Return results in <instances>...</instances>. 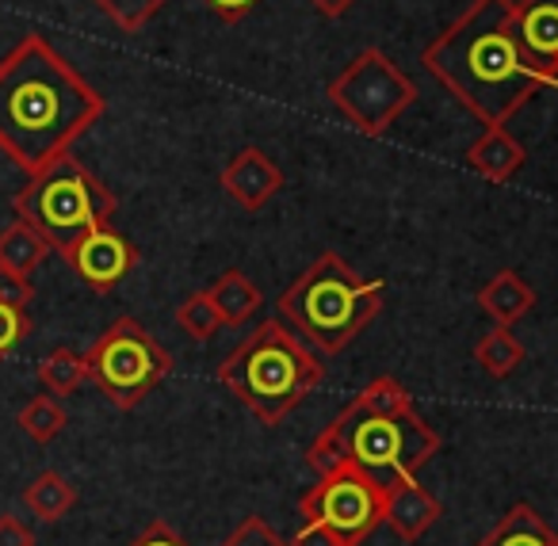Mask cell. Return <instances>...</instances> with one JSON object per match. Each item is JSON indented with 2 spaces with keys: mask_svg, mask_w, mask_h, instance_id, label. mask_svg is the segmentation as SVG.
<instances>
[{
  "mask_svg": "<svg viewBox=\"0 0 558 546\" xmlns=\"http://www.w3.org/2000/svg\"><path fill=\"white\" fill-rule=\"evenodd\" d=\"M104 111V96L43 35L0 58V154L27 177L70 154Z\"/></svg>",
  "mask_w": 558,
  "mask_h": 546,
  "instance_id": "obj_1",
  "label": "cell"
},
{
  "mask_svg": "<svg viewBox=\"0 0 558 546\" xmlns=\"http://www.w3.org/2000/svg\"><path fill=\"white\" fill-rule=\"evenodd\" d=\"M512 4L517 0H471V9L421 54V65L486 126H505L547 88L543 70L520 47Z\"/></svg>",
  "mask_w": 558,
  "mask_h": 546,
  "instance_id": "obj_2",
  "label": "cell"
},
{
  "mask_svg": "<svg viewBox=\"0 0 558 546\" xmlns=\"http://www.w3.org/2000/svg\"><path fill=\"white\" fill-rule=\"evenodd\" d=\"M444 439L398 378H372L306 447V466L314 474L352 462L372 482L387 485L395 477H417L440 454Z\"/></svg>",
  "mask_w": 558,
  "mask_h": 546,
  "instance_id": "obj_3",
  "label": "cell"
},
{
  "mask_svg": "<svg viewBox=\"0 0 558 546\" xmlns=\"http://www.w3.org/2000/svg\"><path fill=\"white\" fill-rule=\"evenodd\" d=\"M322 375H326V367H322L318 352L306 348L288 321H260L218 363V383L264 428L288 421L318 390Z\"/></svg>",
  "mask_w": 558,
  "mask_h": 546,
  "instance_id": "obj_4",
  "label": "cell"
},
{
  "mask_svg": "<svg viewBox=\"0 0 558 546\" xmlns=\"http://www.w3.org/2000/svg\"><path fill=\"white\" fill-rule=\"evenodd\" d=\"M387 287L364 279L337 253H322L288 291L276 299L279 321H288L314 352L337 355L383 314Z\"/></svg>",
  "mask_w": 558,
  "mask_h": 546,
  "instance_id": "obj_5",
  "label": "cell"
},
{
  "mask_svg": "<svg viewBox=\"0 0 558 546\" xmlns=\"http://www.w3.org/2000/svg\"><path fill=\"white\" fill-rule=\"evenodd\" d=\"M16 215L47 238L50 253L65 256L81 238H88L100 226H111L116 195L77 157L65 154L50 169L27 177L16 195Z\"/></svg>",
  "mask_w": 558,
  "mask_h": 546,
  "instance_id": "obj_6",
  "label": "cell"
},
{
  "mask_svg": "<svg viewBox=\"0 0 558 546\" xmlns=\"http://www.w3.org/2000/svg\"><path fill=\"white\" fill-rule=\"evenodd\" d=\"M88 378L116 409H138L169 378L172 355L134 317H119L85 352Z\"/></svg>",
  "mask_w": 558,
  "mask_h": 546,
  "instance_id": "obj_7",
  "label": "cell"
},
{
  "mask_svg": "<svg viewBox=\"0 0 558 546\" xmlns=\"http://www.w3.org/2000/svg\"><path fill=\"white\" fill-rule=\"evenodd\" d=\"M329 104L367 138H379L417 104V85L383 50L367 47L329 85Z\"/></svg>",
  "mask_w": 558,
  "mask_h": 546,
  "instance_id": "obj_8",
  "label": "cell"
},
{
  "mask_svg": "<svg viewBox=\"0 0 558 546\" xmlns=\"http://www.w3.org/2000/svg\"><path fill=\"white\" fill-rule=\"evenodd\" d=\"M303 520L326 523L344 546H360L383 523V485L372 482L352 462L318 474V482L299 500Z\"/></svg>",
  "mask_w": 558,
  "mask_h": 546,
  "instance_id": "obj_9",
  "label": "cell"
},
{
  "mask_svg": "<svg viewBox=\"0 0 558 546\" xmlns=\"http://www.w3.org/2000/svg\"><path fill=\"white\" fill-rule=\"evenodd\" d=\"M65 264L81 276V283H88L96 294H108L123 283L138 264V248L116 233L111 226H100L88 238H81L77 245L65 253Z\"/></svg>",
  "mask_w": 558,
  "mask_h": 546,
  "instance_id": "obj_10",
  "label": "cell"
},
{
  "mask_svg": "<svg viewBox=\"0 0 558 546\" xmlns=\"http://www.w3.org/2000/svg\"><path fill=\"white\" fill-rule=\"evenodd\" d=\"M436 520H444V505L417 477H395L383 485V523H390L402 543H417Z\"/></svg>",
  "mask_w": 558,
  "mask_h": 546,
  "instance_id": "obj_11",
  "label": "cell"
},
{
  "mask_svg": "<svg viewBox=\"0 0 558 546\" xmlns=\"http://www.w3.org/2000/svg\"><path fill=\"white\" fill-rule=\"evenodd\" d=\"M279 187H283V172H279V165L264 149H241L222 169V192L245 210L268 207Z\"/></svg>",
  "mask_w": 558,
  "mask_h": 546,
  "instance_id": "obj_12",
  "label": "cell"
},
{
  "mask_svg": "<svg viewBox=\"0 0 558 546\" xmlns=\"http://www.w3.org/2000/svg\"><path fill=\"white\" fill-rule=\"evenodd\" d=\"M520 47L532 54V62L543 70V81L558 65V0H520L512 4Z\"/></svg>",
  "mask_w": 558,
  "mask_h": 546,
  "instance_id": "obj_13",
  "label": "cell"
},
{
  "mask_svg": "<svg viewBox=\"0 0 558 546\" xmlns=\"http://www.w3.org/2000/svg\"><path fill=\"white\" fill-rule=\"evenodd\" d=\"M466 165L489 184H509L524 165V146L505 126H486L482 138L466 146Z\"/></svg>",
  "mask_w": 558,
  "mask_h": 546,
  "instance_id": "obj_14",
  "label": "cell"
},
{
  "mask_svg": "<svg viewBox=\"0 0 558 546\" xmlns=\"http://www.w3.org/2000/svg\"><path fill=\"white\" fill-rule=\"evenodd\" d=\"M478 306H482V314H486L494 325H509V329H512L520 317L532 314L535 291L517 276V271L505 268V271H497L489 283L478 287Z\"/></svg>",
  "mask_w": 558,
  "mask_h": 546,
  "instance_id": "obj_15",
  "label": "cell"
},
{
  "mask_svg": "<svg viewBox=\"0 0 558 546\" xmlns=\"http://www.w3.org/2000/svg\"><path fill=\"white\" fill-rule=\"evenodd\" d=\"M474 546H558V531L532 505H512Z\"/></svg>",
  "mask_w": 558,
  "mask_h": 546,
  "instance_id": "obj_16",
  "label": "cell"
},
{
  "mask_svg": "<svg viewBox=\"0 0 558 546\" xmlns=\"http://www.w3.org/2000/svg\"><path fill=\"white\" fill-rule=\"evenodd\" d=\"M50 245L35 226H27L24 218L9 226V230H0V268L4 271H16V276H35L43 260H47Z\"/></svg>",
  "mask_w": 558,
  "mask_h": 546,
  "instance_id": "obj_17",
  "label": "cell"
},
{
  "mask_svg": "<svg viewBox=\"0 0 558 546\" xmlns=\"http://www.w3.org/2000/svg\"><path fill=\"white\" fill-rule=\"evenodd\" d=\"M210 302L218 306L226 325H245L248 317L260 310V291L253 287V279L245 276L241 268H226L222 276L210 283Z\"/></svg>",
  "mask_w": 558,
  "mask_h": 546,
  "instance_id": "obj_18",
  "label": "cell"
},
{
  "mask_svg": "<svg viewBox=\"0 0 558 546\" xmlns=\"http://www.w3.org/2000/svg\"><path fill=\"white\" fill-rule=\"evenodd\" d=\"M24 505L35 520L58 523L62 515L73 512V505H77V489H73L70 477H62L58 470H43V474L24 489Z\"/></svg>",
  "mask_w": 558,
  "mask_h": 546,
  "instance_id": "obj_19",
  "label": "cell"
},
{
  "mask_svg": "<svg viewBox=\"0 0 558 546\" xmlns=\"http://www.w3.org/2000/svg\"><path fill=\"white\" fill-rule=\"evenodd\" d=\"M474 363H478L489 378L501 383V378L517 375V367L524 363V344H520L509 325H494V329L474 344Z\"/></svg>",
  "mask_w": 558,
  "mask_h": 546,
  "instance_id": "obj_20",
  "label": "cell"
},
{
  "mask_svg": "<svg viewBox=\"0 0 558 546\" xmlns=\"http://www.w3.org/2000/svg\"><path fill=\"white\" fill-rule=\"evenodd\" d=\"M39 383L47 386V393L65 398V393L81 390L88 383V360L73 352V348H58L39 363Z\"/></svg>",
  "mask_w": 558,
  "mask_h": 546,
  "instance_id": "obj_21",
  "label": "cell"
},
{
  "mask_svg": "<svg viewBox=\"0 0 558 546\" xmlns=\"http://www.w3.org/2000/svg\"><path fill=\"white\" fill-rule=\"evenodd\" d=\"M16 424L24 428L27 439H35V444H50V439H58L65 432V424H70V413L62 409V401L50 393V398H32L24 409H20Z\"/></svg>",
  "mask_w": 558,
  "mask_h": 546,
  "instance_id": "obj_22",
  "label": "cell"
},
{
  "mask_svg": "<svg viewBox=\"0 0 558 546\" xmlns=\"http://www.w3.org/2000/svg\"><path fill=\"white\" fill-rule=\"evenodd\" d=\"M177 325L187 332L192 340H215V332L222 329V314H218V306L210 302L207 291H195L192 299L180 302L177 310Z\"/></svg>",
  "mask_w": 558,
  "mask_h": 546,
  "instance_id": "obj_23",
  "label": "cell"
},
{
  "mask_svg": "<svg viewBox=\"0 0 558 546\" xmlns=\"http://www.w3.org/2000/svg\"><path fill=\"white\" fill-rule=\"evenodd\" d=\"M93 4L126 35L142 32V27L165 9V0H93Z\"/></svg>",
  "mask_w": 558,
  "mask_h": 546,
  "instance_id": "obj_24",
  "label": "cell"
},
{
  "mask_svg": "<svg viewBox=\"0 0 558 546\" xmlns=\"http://www.w3.org/2000/svg\"><path fill=\"white\" fill-rule=\"evenodd\" d=\"M222 546H291V543L279 535L264 515H245V520L230 531V538H226Z\"/></svg>",
  "mask_w": 558,
  "mask_h": 546,
  "instance_id": "obj_25",
  "label": "cell"
},
{
  "mask_svg": "<svg viewBox=\"0 0 558 546\" xmlns=\"http://www.w3.org/2000/svg\"><path fill=\"white\" fill-rule=\"evenodd\" d=\"M32 332V317L27 310H16V306H0V360H9L24 337Z\"/></svg>",
  "mask_w": 558,
  "mask_h": 546,
  "instance_id": "obj_26",
  "label": "cell"
},
{
  "mask_svg": "<svg viewBox=\"0 0 558 546\" xmlns=\"http://www.w3.org/2000/svg\"><path fill=\"white\" fill-rule=\"evenodd\" d=\"M35 299V287L27 276H16V271H4L0 268V306H16L27 310Z\"/></svg>",
  "mask_w": 558,
  "mask_h": 546,
  "instance_id": "obj_27",
  "label": "cell"
},
{
  "mask_svg": "<svg viewBox=\"0 0 558 546\" xmlns=\"http://www.w3.org/2000/svg\"><path fill=\"white\" fill-rule=\"evenodd\" d=\"M291 546H344L341 538L333 535V531L326 527V523H314V520H306L303 527L295 531V535L288 538Z\"/></svg>",
  "mask_w": 558,
  "mask_h": 546,
  "instance_id": "obj_28",
  "label": "cell"
},
{
  "mask_svg": "<svg viewBox=\"0 0 558 546\" xmlns=\"http://www.w3.org/2000/svg\"><path fill=\"white\" fill-rule=\"evenodd\" d=\"M0 546H35V531L16 515H0Z\"/></svg>",
  "mask_w": 558,
  "mask_h": 546,
  "instance_id": "obj_29",
  "label": "cell"
},
{
  "mask_svg": "<svg viewBox=\"0 0 558 546\" xmlns=\"http://www.w3.org/2000/svg\"><path fill=\"white\" fill-rule=\"evenodd\" d=\"M131 546H187V543H184V538H180L177 531H172L165 520H154L146 531H142L138 538H134Z\"/></svg>",
  "mask_w": 558,
  "mask_h": 546,
  "instance_id": "obj_30",
  "label": "cell"
},
{
  "mask_svg": "<svg viewBox=\"0 0 558 546\" xmlns=\"http://www.w3.org/2000/svg\"><path fill=\"white\" fill-rule=\"evenodd\" d=\"M203 4H207L218 20H226V24H238V20H245L260 0H203Z\"/></svg>",
  "mask_w": 558,
  "mask_h": 546,
  "instance_id": "obj_31",
  "label": "cell"
},
{
  "mask_svg": "<svg viewBox=\"0 0 558 546\" xmlns=\"http://www.w3.org/2000/svg\"><path fill=\"white\" fill-rule=\"evenodd\" d=\"M306 4H311V9L318 12V16L337 20V16H344V12H349L352 4H356V0H306Z\"/></svg>",
  "mask_w": 558,
  "mask_h": 546,
  "instance_id": "obj_32",
  "label": "cell"
},
{
  "mask_svg": "<svg viewBox=\"0 0 558 546\" xmlns=\"http://www.w3.org/2000/svg\"><path fill=\"white\" fill-rule=\"evenodd\" d=\"M547 88H558V65L550 70V77H547Z\"/></svg>",
  "mask_w": 558,
  "mask_h": 546,
  "instance_id": "obj_33",
  "label": "cell"
}]
</instances>
